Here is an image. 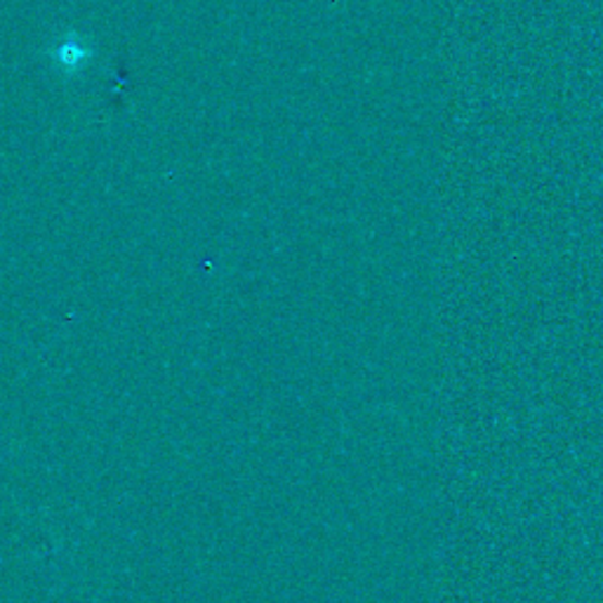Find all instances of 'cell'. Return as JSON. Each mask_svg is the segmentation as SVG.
I'll return each mask as SVG.
<instances>
[{"mask_svg": "<svg viewBox=\"0 0 603 603\" xmlns=\"http://www.w3.org/2000/svg\"><path fill=\"white\" fill-rule=\"evenodd\" d=\"M54 57H57V64H60L62 69L74 71V69H78L85 60H88V48H85L76 36H69V38L62 42V46L57 48Z\"/></svg>", "mask_w": 603, "mask_h": 603, "instance_id": "obj_1", "label": "cell"}]
</instances>
